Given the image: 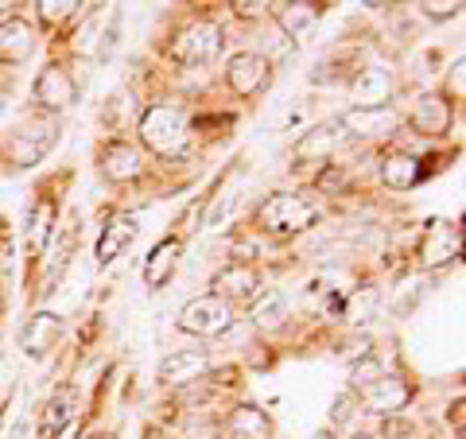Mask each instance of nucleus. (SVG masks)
<instances>
[{
  "mask_svg": "<svg viewBox=\"0 0 466 439\" xmlns=\"http://www.w3.org/2000/svg\"><path fill=\"white\" fill-rule=\"evenodd\" d=\"M462 12V5L459 0H451V5H420V16H428V20H435V24H443V20H455Z\"/></svg>",
  "mask_w": 466,
  "mask_h": 439,
  "instance_id": "obj_34",
  "label": "nucleus"
},
{
  "mask_svg": "<svg viewBox=\"0 0 466 439\" xmlns=\"http://www.w3.org/2000/svg\"><path fill=\"white\" fill-rule=\"evenodd\" d=\"M447 420H451V424H455V432L462 435V397H455V404H451V408H447Z\"/></svg>",
  "mask_w": 466,
  "mask_h": 439,
  "instance_id": "obj_37",
  "label": "nucleus"
},
{
  "mask_svg": "<svg viewBox=\"0 0 466 439\" xmlns=\"http://www.w3.org/2000/svg\"><path fill=\"white\" fill-rule=\"evenodd\" d=\"M342 144V125L339 121H323L308 128L299 140H296V159L299 164H327V156Z\"/></svg>",
  "mask_w": 466,
  "mask_h": 439,
  "instance_id": "obj_19",
  "label": "nucleus"
},
{
  "mask_svg": "<svg viewBox=\"0 0 466 439\" xmlns=\"http://www.w3.org/2000/svg\"><path fill=\"white\" fill-rule=\"evenodd\" d=\"M35 51V27L24 16H12L0 24V58L5 63H27Z\"/></svg>",
  "mask_w": 466,
  "mask_h": 439,
  "instance_id": "obj_20",
  "label": "nucleus"
},
{
  "mask_svg": "<svg viewBox=\"0 0 466 439\" xmlns=\"http://www.w3.org/2000/svg\"><path fill=\"white\" fill-rule=\"evenodd\" d=\"M144 171V156L137 144H125V140H109L106 148H101V175L113 183H133L140 179Z\"/></svg>",
  "mask_w": 466,
  "mask_h": 439,
  "instance_id": "obj_15",
  "label": "nucleus"
},
{
  "mask_svg": "<svg viewBox=\"0 0 466 439\" xmlns=\"http://www.w3.org/2000/svg\"><path fill=\"white\" fill-rule=\"evenodd\" d=\"M373 311H377V291H373V288H358V296L350 300L346 315L354 319V323H370Z\"/></svg>",
  "mask_w": 466,
  "mask_h": 439,
  "instance_id": "obj_31",
  "label": "nucleus"
},
{
  "mask_svg": "<svg viewBox=\"0 0 466 439\" xmlns=\"http://www.w3.org/2000/svg\"><path fill=\"white\" fill-rule=\"evenodd\" d=\"M75 97H78V82L75 75H70L66 66H47V70H39V78L32 86V101H35V109L39 113H63L66 106H75Z\"/></svg>",
  "mask_w": 466,
  "mask_h": 439,
  "instance_id": "obj_5",
  "label": "nucleus"
},
{
  "mask_svg": "<svg viewBox=\"0 0 466 439\" xmlns=\"http://www.w3.org/2000/svg\"><path fill=\"white\" fill-rule=\"evenodd\" d=\"M94 439H113V435H94Z\"/></svg>",
  "mask_w": 466,
  "mask_h": 439,
  "instance_id": "obj_41",
  "label": "nucleus"
},
{
  "mask_svg": "<svg viewBox=\"0 0 466 439\" xmlns=\"http://www.w3.org/2000/svg\"><path fill=\"white\" fill-rule=\"evenodd\" d=\"M272 20L291 43H308L319 20H323V8L311 0H288V5H272Z\"/></svg>",
  "mask_w": 466,
  "mask_h": 439,
  "instance_id": "obj_11",
  "label": "nucleus"
},
{
  "mask_svg": "<svg viewBox=\"0 0 466 439\" xmlns=\"http://www.w3.org/2000/svg\"><path fill=\"white\" fill-rule=\"evenodd\" d=\"M233 12L245 20H257V16H272V5H265V0H238Z\"/></svg>",
  "mask_w": 466,
  "mask_h": 439,
  "instance_id": "obj_36",
  "label": "nucleus"
},
{
  "mask_svg": "<svg viewBox=\"0 0 466 439\" xmlns=\"http://www.w3.org/2000/svg\"><path fill=\"white\" fill-rule=\"evenodd\" d=\"M315 439H334V432H319V435H315Z\"/></svg>",
  "mask_w": 466,
  "mask_h": 439,
  "instance_id": "obj_39",
  "label": "nucleus"
},
{
  "mask_svg": "<svg viewBox=\"0 0 466 439\" xmlns=\"http://www.w3.org/2000/svg\"><path fill=\"white\" fill-rule=\"evenodd\" d=\"M218 51H222V27L214 20H198L191 27H183L171 43V58L183 66H207L218 58Z\"/></svg>",
  "mask_w": 466,
  "mask_h": 439,
  "instance_id": "obj_4",
  "label": "nucleus"
},
{
  "mask_svg": "<svg viewBox=\"0 0 466 439\" xmlns=\"http://www.w3.org/2000/svg\"><path fill=\"white\" fill-rule=\"evenodd\" d=\"M408 121H412L420 137H447L451 121H455V106L443 94H420L412 109H408Z\"/></svg>",
  "mask_w": 466,
  "mask_h": 439,
  "instance_id": "obj_8",
  "label": "nucleus"
},
{
  "mask_svg": "<svg viewBox=\"0 0 466 439\" xmlns=\"http://www.w3.org/2000/svg\"><path fill=\"white\" fill-rule=\"evenodd\" d=\"M16 137H24V140H32V144H39L43 152L47 148H55V140H58V121L51 113H24L20 121H16V128H12Z\"/></svg>",
  "mask_w": 466,
  "mask_h": 439,
  "instance_id": "obj_24",
  "label": "nucleus"
},
{
  "mask_svg": "<svg viewBox=\"0 0 466 439\" xmlns=\"http://www.w3.org/2000/svg\"><path fill=\"white\" fill-rule=\"evenodd\" d=\"M78 389L75 385H58L47 404H43V413H39V439H58L66 428H70V420L78 416Z\"/></svg>",
  "mask_w": 466,
  "mask_h": 439,
  "instance_id": "obj_12",
  "label": "nucleus"
},
{
  "mask_svg": "<svg viewBox=\"0 0 466 439\" xmlns=\"http://www.w3.org/2000/svg\"><path fill=\"white\" fill-rule=\"evenodd\" d=\"M140 144L156 156H183L187 140H191V128H187V117L179 106H148L140 113Z\"/></svg>",
  "mask_w": 466,
  "mask_h": 439,
  "instance_id": "obj_1",
  "label": "nucleus"
},
{
  "mask_svg": "<svg viewBox=\"0 0 466 439\" xmlns=\"http://www.w3.org/2000/svg\"><path fill=\"white\" fill-rule=\"evenodd\" d=\"M350 439H377V435H370V432H354V435H350Z\"/></svg>",
  "mask_w": 466,
  "mask_h": 439,
  "instance_id": "obj_38",
  "label": "nucleus"
},
{
  "mask_svg": "<svg viewBox=\"0 0 466 439\" xmlns=\"http://www.w3.org/2000/svg\"><path fill=\"white\" fill-rule=\"evenodd\" d=\"M358 397H354V393H339V397H334V404H330V420L334 424H339V428H342V424H350V420H354V413H358Z\"/></svg>",
  "mask_w": 466,
  "mask_h": 439,
  "instance_id": "obj_32",
  "label": "nucleus"
},
{
  "mask_svg": "<svg viewBox=\"0 0 466 439\" xmlns=\"http://www.w3.org/2000/svg\"><path fill=\"white\" fill-rule=\"evenodd\" d=\"M101 36H106V5H90L86 20L78 24V32H75V51L78 55H97Z\"/></svg>",
  "mask_w": 466,
  "mask_h": 439,
  "instance_id": "obj_27",
  "label": "nucleus"
},
{
  "mask_svg": "<svg viewBox=\"0 0 466 439\" xmlns=\"http://www.w3.org/2000/svg\"><path fill=\"white\" fill-rule=\"evenodd\" d=\"M210 296H218V300H226L229 307L233 303H249L257 291H260V272L253 269V265H226L222 272L210 281Z\"/></svg>",
  "mask_w": 466,
  "mask_h": 439,
  "instance_id": "obj_13",
  "label": "nucleus"
},
{
  "mask_svg": "<svg viewBox=\"0 0 466 439\" xmlns=\"http://www.w3.org/2000/svg\"><path fill=\"white\" fill-rule=\"evenodd\" d=\"M0 319H5V291H0Z\"/></svg>",
  "mask_w": 466,
  "mask_h": 439,
  "instance_id": "obj_40",
  "label": "nucleus"
},
{
  "mask_svg": "<svg viewBox=\"0 0 466 439\" xmlns=\"http://www.w3.org/2000/svg\"><path fill=\"white\" fill-rule=\"evenodd\" d=\"M39 159H43V148L32 140H24L16 133H8L0 140V164H5V171H27V168H35Z\"/></svg>",
  "mask_w": 466,
  "mask_h": 439,
  "instance_id": "obj_25",
  "label": "nucleus"
},
{
  "mask_svg": "<svg viewBox=\"0 0 466 439\" xmlns=\"http://www.w3.org/2000/svg\"><path fill=\"white\" fill-rule=\"evenodd\" d=\"M377 439H424V432H420V424L416 420H408V416H385L381 420V432H377Z\"/></svg>",
  "mask_w": 466,
  "mask_h": 439,
  "instance_id": "obj_29",
  "label": "nucleus"
},
{
  "mask_svg": "<svg viewBox=\"0 0 466 439\" xmlns=\"http://www.w3.org/2000/svg\"><path fill=\"white\" fill-rule=\"evenodd\" d=\"M51 222H55V207H51V202H35L32 226H27V238H32L35 253H39V249H47V241H51Z\"/></svg>",
  "mask_w": 466,
  "mask_h": 439,
  "instance_id": "obj_28",
  "label": "nucleus"
},
{
  "mask_svg": "<svg viewBox=\"0 0 466 439\" xmlns=\"http://www.w3.org/2000/svg\"><path fill=\"white\" fill-rule=\"evenodd\" d=\"M202 373H210V354L207 350H171V354H164V362H159L156 382L179 389V385L198 382Z\"/></svg>",
  "mask_w": 466,
  "mask_h": 439,
  "instance_id": "obj_9",
  "label": "nucleus"
},
{
  "mask_svg": "<svg viewBox=\"0 0 466 439\" xmlns=\"http://www.w3.org/2000/svg\"><path fill=\"white\" fill-rule=\"evenodd\" d=\"M354 397H358V404H361V408H370V413L397 416L400 408H404L408 401H412V385H408L404 377H389V373H381L373 385L358 389Z\"/></svg>",
  "mask_w": 466,
  "mask_h": 439,
  "instance_id": "obj_7",
  "label": "nucleus"
},
{
  "mask_svg": "<svg viewBox=\"0 0 466 439\" xmlns=\"http://www.w3.org/2000/svg\"><path fill=\"white\" fill-rule=\"evenodd\" d=\"M179 253H183V241H159L152 253H148V260H144V284L148 288H164L171 276H175V269H179Z\"/></svg>",
  "mask_w": 466,
  "mask_h": 439,
  "instance_id": "obj_22",
  "label": "nucleus"
},
{
  "mask_svg": "<svg viewBox=\"0 0 466 439\" xmlns=\"http://www.w3.org/2000/svg\"><path fill=\"white\" fill-rule=\"evenodd\" d=\"M350 97H354L350 109H389L392 106V75L385 66L358 70L354 82H350Z\"/></svg>",
  "mask_w": 466,
  "mask_h": 439,
  "instance_id": "obj_10",
  "label": "nucleus"
},
{
  "mask_svg": "<svg viewBox=\"0 0 466 439\" xmlns=\"http://www.w3.org/2000/svg\"><path fill=\"white\" fill-rule=\"evenodd\" d=\"M63 331H66L63 315H55V311H35V315L24 323V331H20V346H24L32 358H43V354H51L58 339H63Z\"/></svg>",
  "mask_w": 466,
  "mask_h": 439,
  "instance_id": "obj_14",
  "label": "nucleus"
},
{
  "mask_svg": "<svg viewBox=\"0 0 466 439\" xmlns=\"http://www.w3.org/2000/svg\"><path fill=\"white\" fill-rule=\"evenodd\" d=\"M272 78V63L257 51H238L226 63V82L238 97H257Z\"/></svg>",
  "mask_w": 466,
  "mask_h": 439,
  "instance_id": "obj_6",
  "label": "nucleus"
},
{
  "mask_svg": "<svg viewBox=\"0 0 466 439\" xmlns=\"http://www.w3.org/2000/svg\"><path fill=\"white\" fill-rule=\"evenodd\" d=\"M342 183H346L342 168H323V171H319V179H315V187H319V191H327V195H334Z\"/></svg>",
  "mask_w": 466,
  "mask_h": 439,
  "instance_id": "obj_35",
  "label": "nucleus"
},
{
  "mask_svg": "<svg viewBox=\"0 0 466 439\" xmlns=\"http://www.w3.org/2000/svg\"><path fill=\"white\" fill-rule=\"evenodd\" d=\"M249 319L260 327V331H276L288 323V296L276 288H260L253 296V307H249Z\"/></svg>",
  "mask_w": 466,
  "mask_h": 439,
  "instance_id": "obj_23",
  "label": "nucleus"
},
{
  "mask_svg": "<svg viewBox=\"0 0 466 439\" xmlns=\"http://www.w3.org/2000/svg\"><path fill=\"white\" fill-rule=\"evenodd\" d=\"M233 327V307L218 296H195L179 307V331L198 334V339H218Z\"/></svg>",
  "mask_w": 466,
  "mask_h": 439,
  "instance_id": "obj_3",
  "label": "nucleus"
},
{
  "mask_svg": "<svg viewBox=\"0 0 466 439\" xmlns=\"http://www.w3.org/2000/svg\"><path fill=\"white\" fill-rule=\"evenodd\" d=\"M459 257V226L451 222H431L424 241H420V265L424 269H440L447 260Z\"/></svg>",
  "mask_w": 466,
  "mask_h": 439,
  "instance_id": "obj_18",
  "label": "nucleus"
},
{
  "mask_svg": "<svg viewBox=\"0 0 466 439\" xmlns=\"http://www.w3.org/2000/svg\"><path fill=\"white\" fill-rule=\"evenodd\" d=\"M133 238H137L133 222H125V218L121 222H109L106 230H101V238H97V265H113V260L133 245Z\"/></svg>",
  "mask_w": 466,
  "mask_h": 439,
  "instance_id": "obj_26",
  "label": "nucleus"
},
{
  "mask_svg": "<svg viewBox=\"0 0 466 439\" xmlns=\"http://www.w3.org/2000/svg\"><path fill=\"white\" fill-rule=\"evenodd\" d=\"M222 432L229 439H272V416L257 404H233L222 416Z\"/></svg>",
  "mask_w": 466,
  "mask_h": 439,
  "instance_id": "obj_16",
  "label": "nucleus"
},
{
  "mask_svg": "<svg viewBox=\"0 0 466 439\" xmlns=\"http://www.w3.org/2000/svg\"><path fill=\"white\" fill-rule=\"evenodd\" d=\"M233 210H238V191H226L222 199L214 202V210L207 214V226H210V230H218V226H222V222H226V218H229Z\"/></svg>",
  "mask_w": 466,
  "mask_h": 439,
  "instance_id": "obj_33",
  "label": "nucleus"
},
{
  "mask_svg": "<svg viewBox=\"0 0 466 439\" xmlns=\"http://www.w3.org/2000/svg\"><path fill=\"white\" fill-rule=\"evenodd\" d=\"M257 222L272 238H291V233H303L319 222V207L308 195H296V191H276L260 202L257 210Z\"/></svg>",
  "mask_w": 466,
  "mask_h": 439,
  "instance_id": "obj_2",
  "label": "nucleus"
},
{
  "mask_svg": "<svg viewBox=\"0 0 466 439\" xmlns=\"http://www.w3.org/2000/svg\"><path fill=\"white\" fill-rule=\"evenodd\" d=\"M420 179H424V168H420L416 156H408V152L381 156V183L389 191H412V187H420Z\"/></svg>",
  "mask_w": 466,
  "mask_h": 439,
  "instance_id": "obj_21",
  "label": "nucleus"
},
{
  "mask_svg": "<svg viewBox=\"0 0 466 439\" xmlns=\"http://www.w3.org/2000/svg\"><path fill=\"white\" fill-rule=\"evenodd\" d=\"M39 8V20L47 24V27H55V24H63V20H70V16H78V0H43V5H35Z\"/></svg>",
  "mask_w": 466,
  "mask_h": 439,
  "instance_id": "obj_30",
  "label": "nucleus"
},
{
  "mask_svg": "<svg viewBox=\"0 0 466 439\" xmlns=\"http://www.w3.org/2000/svg\"><path fill=\"white\" fill-rule=\"evenodd\" d=\"M342 133L350 137H366V140H377V137H392L397 133V113L389 109H346L339 117Z\"/></svg>",
  "mask_w": 466,
  "mask_h": 439,
  "instance_id": "obj_17",
  "label": "nucleus"
}]
</instances>
